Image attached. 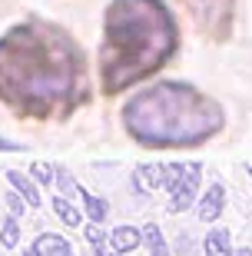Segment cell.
Segmentation results:
<instances>
[{"label": "cell", "mask_w": 252, "mask_h": 256, "mask_svg": "<svg viewBox=\"0 0 252 256\" xmlns=\"http://www.w3.org/2000/svg\"><path fill=\"white\" fill-rule=\"evenodd\" d=\"M30 173H33V180H37V183L50 186V183H53V176H56V166H47V163H33V166H30Z\"/></svg>", "instance_id": "cell-16"}, {"label": "cell", "mask_w": 252, "mask_h": 256, "mask_svg": "<svg viewBox=\"0 0 252 256\" xmlns=\"http://www.w3.org/2000/svg\"><path fill=\"white\" fill-rule=\"evenodd\" d=\"M120 124L143 150H193L223 133L226 114L193 84L163 80L123 104Z\"/></svg>", "instance_id": "cell-3"}, {"label": "cell", "mask_w": 252, "mask_h": 256, "mask_svg": "<svg viewBox=\"0 0 252 256\" xmlns=\"http://www.w3.org/2000/svg\"><path fill=\"white\" fill-rule=\"evenodd\" d=\"M0 150H3V153H23L27 146H23V143H10V140H0Z\"/></svg>", "instance_id": "cell-20"}, {"label": "cell", "mask_w": 252, "mask_h": 256, "mask_svg": "<svg viewBox=\"0 0 252 256\" xmlns=\"http://www.w3.org/2000/svg\"><path fill=\"white\" fill-rule=\"evenodd\" d=\"M236 256H252V250H236Z\"/></svg>", "instance_id": "cell-22"}, {"label": "cell", "mask_w": 252, "mask_h": 256, "mask_svg": "<svg viewBox=\"0 0 252 256\" xmlns=\"http://www.w3.org/2000/svg\"><path fill=\"white\" fill-rule=\"evenodd\" d=\"M90 100L80 44L50 20L27 17L0 37V104L20 120H70Z\"/></svg>", "instance_id": "cell-1"}, {"label": "cell", "mask_w": 252, "mask_h": 256, "mask_svg": "<svg viewBox=\"0 0 252 256\" xmlns=\"http://www.w3.org/2000/svg\"><path fill=\"white\" fill-rule=\"evenodd\" d=\"M189 24L203 40L226 44L236 27V0H179Z\"/></svg>", "instance_id": "cell-4"}, {"label": "cell", "mask_w": 252, "mask_h": 256, "mask_svg": "<svg viewBox=\"0 0 252 256\" xmlns=\"http://www.w3.org/2000/svg\"><path fill=\"white\" fill-rule=\"evenodd\" d=\"M206 256H233V243H229V230H213L206 233V243H203Z\"/></svg>", "instance_id": "cell-12"}, {"label": "cell", "mask_w": 252, "mask_h": 256, "mask_svg": "<svg viewBox=\"0 0 252 256\" xmlns=\"http://www.w3.org/2000/svg\"><path fill=\"white\" fill-rule=\"evenodd\" d=\"M7 180H10V186H13L20 196L27 200L30 206H40V203H43V196H40V190H37V183L30 180V176H23L20 170H7Z\"/></svg>", "instance_id": "cell-10"}, {"label": "cell", "mask_w": 252, "mask_h": 256, "mask_svg": "<svg viewBox=\"0 0 252 256\" xmlns=\"http://www.w3.org/2000/svg\"><path fill=\"white\" fill-rule=\"evenodd\" d=\"M143 243H146L150 256H169L166 240H163V233H159V226H156V223H146V230H143Z\"/></svg>", "instance_id": "cell-14"}, {"label": "cell", "mask_w": 252, "mask_h": 256, "mask_svg": "<svg viewBox=\"0 0 252 256\" xmlns=\"http://www.w3.org/2000/svg\"><path fill=\"white\" fill-rule=\"evenodd\" d=\"M56 180H60V190H63V193L80 190V186H76V180H70V173H66V170H60V166H56Z\"/></svg>", "instance_id": "cell-18"}, {"label": "cell", "mask_w": 252, "mask_h": 256, "mask_svg": "<svg viewBox=\"0 0 252 256\" xmlns=\"http://www.w3.org/2000/svg\"><path fill=\"white\" fill-rule=\"evenodd\" d=\"M80 196H83V210H86V220H90V223H103V220H106V213H110V203H106V200L103 196H93V193L90 190H83V186H80Z\"/></svg>", "instance_id": "cell-11"}, {"label": "cell", "mask_w": 252, "mask_h": 256, "mask_svg": "<svg viewBox=\"0 0 252 256\" xmlns=\"http://www.w3.org/2000/svg\"><path fill=\"white\" fill-rule=\"evenodd\" d=\"M223 206H226V190H223V183H213V186L196 200V216L203 220V223H216V220L223 216Z\"/></svg>", "instance_id": "cell-7"}, {"label": "cell", "mask_w": 252, "mask_h": 256, "mask_svg": "<svg viewBox=\"0 0 252 256\" xmlns=\"http://www.w3.org/2000/svg\"><path fill=\"white\" fill-rule=\"evenodd\" d=\"M179 50V27L163 0H110L100 40V94L120 96L159 74Z\"/></svg>", "instance_id": "cell-2"}, {"label": "cell", "mask_w": 252, "mask_h": 256, "mask_svg": "<svg viewBox=\"0 0 252 256\" xmlns=\"http://www.w3.org/2000/svg\"><path fill=\"white\" fill-rule=\"evenodd\" d=\"M0 246H3V250H17L20 246V220L13 216V213L3 220V230H0Z\"/></svg>", "instance_id": "cell-15"}, {"label": "cell", "mask_w": 252, "mask_h": 256, "mask_svg": "<svg viewBox=\"0 0 252 256\" xmlns=\"http://www.w3.org/2000/svg\"><path fill=\"white\" fill-rule=\"evenodd\" d=\"M53 213L60 216L63 226H80V223H83V213H80L66 196H53Z\"/></svg>", "instance_id": "cell-13"}, {"label": "cell", "mask_w": 252, "mask_h": 256, "mask_svg": "<svg viewBox=\"0 0 252 256\" xmlns=\"http://www.w3.org/2000/svg\"><path fill=\"white\" fill-rule=\"evenodd\" d=\"M86 240H90L93 246H100V243H106V236H103L100 223H90V226H86Z\"/></svg>", "instance_id": "cell-19"}, {"label": "cell", "mask_w": 252, "mask_h": 256, "mask_svg": "<svg viewBox=\"0 0 252 256\" xmlns=\"http://www.w3.org/2000/svg\"><path fill=\"white\" fill-rule=\"evenodd\" d=\"M93 256H116V253H110V250H103V243H100V246H93Z\"/></svg>", "instance_id": "cell-21"}, {"label": "cell", "mask_w": 252, "mask_h": 256, "mask_svg": "<svg viewBox=\"0 0 252 256\" xmlns=\"http://www.w3.org/2000/svg\"><path fill=\"white\" fill-rule=\"evenodd\" d=\"M159 186H166V166H159V163H143L133 170V190L140 193V196H150L153 190Z\"/></svg>", "instance_id": "cell-6"}, {"label": "cell", "mask_w": 252, "mask_h": 256, "mask_svg": "<svg viewBox=\"0 0 252 256\" xmlns=\"http://www.w3.org/2000/svg\"><path fill=\"white\" fill-rule=\"evenodd\" d=\"M33 250H37V256H73V246L56 233H40Z\"/></svg>", "instance_id": "cell-9"}, {"label": "cell", "mask_w": 252, "mask_h": 256, "mask_svg": "<svg viewBox=\"0 0 252 256\" xmlns=\"http://www.w3.org/2000/svg\"><path fill=\"white\" fill-rule=\"evenodd\" d=\"M140 246H143V230H136V226H116L110 233V250L116 256H126Z\"/></svg>", "instance_id": "cell-8"}, {"label": "cell", "mask_w": 252, "mask_h": 256, "mask_svg": "<svg viewBox=\"0 0 252 256\" xmlns=\"http://www.w3.org/2000/svg\"><path fill=\"white\" fill-rule=\"evenodd\" d=\"M7 203H10V213H13V216H23V210L30 206V203L20 196L17 190H10V193H7Z\"/></svg>", "instance_id": "cell-17"}, {"label": "cell", "mask_w": 252, "mask_h": 256, "mask_svg": "<svg viewBox=\"0 0 252 256\" xmlns=\"http://www.w3.org/2000/svg\"><path fill=\"white\" fill-rule=\"evenodd\" d=\"M203 166L199 163H166V193H169V213H186L196 203Z\"/></svg>", "instance_id": "cell-5"}, {"label": "cell", "mask_w": 252, "mask_h": 256, "mask_svg": "<svg viewBox=\"0 0 252 256\" xmlns=\"http://www.w3.org/2000/svg\"><path fill=\"white\" fill-rule=\"evenodd\" d=\"M23 256H37V250H33V246H30V250H27V253H23Z\"/></svg>", "instance_id": "cell-23"}]
</instances>
